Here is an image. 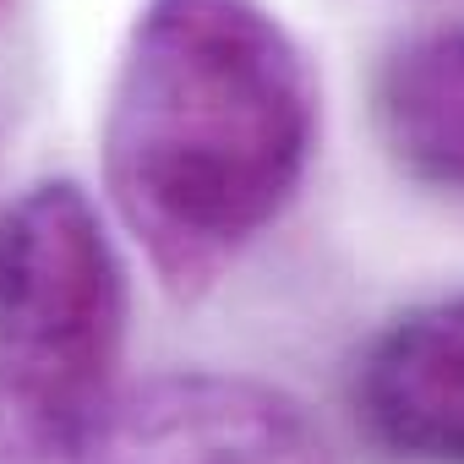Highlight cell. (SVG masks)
<instances>
[{
  "instance_id": "2",
  "label": "cell",
  "mask_w": 464,
  "mask_h": 464,
  "mask_svg": "<svg viewBox=\"0 0 464 464\" xmlns=\"http://www.w3.org/2000/svg\"><path fill=\"white\" fill-rule=\"evenodd\" d=\"M126 268L77 180L0 208V464H55L115 393Z\"/></svg>"
},
{
  "instance_id": "5",
  "label": "cell",
  "mask_w": 464,
  "mask_h": 464,
  "mask_svg": "<svg viewBox=\"0 0 464 464\" xmlns=\"http://www.w3.org/2000/svg\"><path fill=\"white\" fill-rule=\"evenodd\" d=\"M388 159L442 197H464V23L404 34L372 82Z\"/></svg>"
},
{
  "instance_id": "1",
  "label": "cell",
  "mask_w": 464,
  "mask_h": 464,
  "mask_svg": "<svg viewBox=\"0 0 464 464\" xmlns=\"http://www.w3.org/2000/svg\"><path fill=\"white\" fill-rule=\"evenodd\" d=\"M323 93L263 0H148L99 126L104 191L175 301L208 295L295 202Z\"/></svg>"
},
{
  "instance_id": "3",
  "label": "cell",
  "mask_w": 464,
  "mask_h": 464,
  "mask_svg": "<svg viewBox=\"0 0 464 464\" xmlns=\"http://www.w3.org/2000/svg\"><path fill=\"white\" fill-rule=\"evenodd\" d=\"M55 464H334V453L285 388L236 372H169L110 393Z\"/></svg>"
},
{
  "instance_id": "6",
  "label": "cell",
  "mask_w": 464,
  "mask_h": 464,
  "mask_svg": "<svg viewBox=\"0 0 464 464\" xmlns=\"http://www.w3.org/2000/svg\"><path fill=\"white\" fill-rule=\"evenodd\" d=\"M0 12H6V0H0Z\"/></svg>"
},
{
  "instance_id": "4",
  "label": "cell",
  "mask_w": 464,
  "mask_h": 464,
  "mask_svg": "<svg viewBox=\"0 0 464 464\" xmlns=\"http://www.w3.org/2000/svg\"><path fill=\"white\" fill-rule=\"evenodd\" d=\"M366 437L404 464H464V295L399 312L355 366Z\"/></svg>"
}]
</instances>
